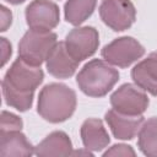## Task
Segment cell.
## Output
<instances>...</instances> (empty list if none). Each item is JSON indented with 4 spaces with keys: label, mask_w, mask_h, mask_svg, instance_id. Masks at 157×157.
Returning a JSON list of instances; mask_svg holds the SVG:
<instances>
[{
    "label": "cell",
    "mask_w": 157,
    "mask_h": 157,
    "mask_svg": "<svg viewBox=\"0 0 157 157\" xmlns=\"http://www.w3.org/2000/svg\"><path fill=\"white\" fill-rule=\"evenodd\" d=\"M131 78L140 88L157 97V52L151 53L131 69Z\"/></svg>",
    "instance_id": "12"
},
{
    "label": "cell",
    "mask_w": 157,
    "mask_h": 157,
    "mask_svg": "<svg viewBox=\"0 0 157 157\" xmlns=\"http://www.w3.org/2000/svg\"><path fill=\"white\" fill-rule=\"evenodd\" d=\"M58 43V37L52 31L28 29L18 43V56L26 63L40 66Z\"/></svg>",
    "instance_id": "4"
},
{
    "label": "cell",
    "mask_w": 157,
    "mask_h": 157,
    "mask_svg": "<svg viewBox=\"0 0 157 157\" xmlns=\"http://www.w3.org/2000/svg\"><path fill=\"white\" fill-rule=\"evenodd\" d=\"M110 104L113 109L119 113L128 115H142L150 104V99L146 91L140 88L137 85L124 83L112 93Z\"/></svg>",
    "instance_id": "7"
},
{
    "label": "cell",
    "mask_w": 157,
    "mask_h": 157,
    "mask_svg": "<svg viewBox=\"0 0 157 157\" xmlns=\"http://www.w3.org/2000/svg\"><path fill=\"white\" fill-rule=\"evenodd\" d=\"M43 80L44 72L40 66L31 65L18 56L1 81L5 103L18 112H27L32 108L34 91Z\"/></svg>",
    "instance_id": "1"
},
{
    "label": "cell",
    "mask_w": 157,
    "mask_h": 157,
    "mask_svg": "<svg viewBox=\"0 0 157 157\" xmlns=\"http://www.w3.org/2000/svg\"><path fill=\"white\" fill-rule=\"evenodd\" d=\"M104 119L112 134L118 140H132L139 134V130L145 121L142 115H128L119 113L113 108L105 113Z\"/></svg>",
    "instance_id": "10"
},
{
    "label": "cell",
    "mask_w": 157,
    "mask_h": 157,
    "mask_svg": "<svg viewBox=\"0 0 157 157\" xmlns=\"http://www.w3.org/2000/svg\"><path fill=\"white\" fill-rule=\"evenodd\" d=\"M78 61L67 52L64 42H58L45 60L48 72L56 78L71 77L78 66Z\"/></svg>",
    "instance_id": "11"
},
{
    "label": "cell",
    "mask_w": 157,
    "mask_h": 157,
    "mask_svg": "<svg viewBox=\"0 0 157 157\" xmlns=\"http://www.w3.org/2000/svg\"><path fill=\"white\" fill-rule=\"evenodd\" d=\"M0 155L9 156H32L34 155V146L27 140L21 130L0 132Z\"/></svg>",
    "instance_id": "14"
},
{
    "label": "cell",
    "mask_w": 157,
    "mask_h": 157,
    "mask_svg": "<svg viewBox=\"0 0 157 157\" xmlns=\"http://www.w3.org/2000/svg\"><path fill=\"white\" fill-rule=\"evenodd\" d=\"M119 80V72L109 63L93 59L83 65L76 76L78 88L90 97H104Z\"/></svg>",
    "instance_id": "3"
},
{
    "label": "cell",
    "mask_w": 157,
    "mask_h": 157,
    "mask_svg": "<svg viewBox=\"0 0 157 157\" xmlns=\"http://www.w3.org/2000/svg\"><path fill=\"white\" fill-rule=\"evenodd\" d=\"M1 40V66H5V64L9 61L11 54H12V47H11V43L5 38V37H1L0 38Z\"/></svg>",
    "instance_id": "20"
},
{
    "label": "cell",
    "mask_w": 157,
    "mask_h": 157,
    "mask_svg": "<svg viewBox=\"0 0 157 157\" xmlns=\"http://www.w3.org/2000/svg\"><path fill=\"white\" fill-rule=\"evenodd\" d=\"M97 0H67L64 5L65 20L74 25L80 26L93 13Z\"/></svg>",
    "instance_id": "16"
},
{
    "label": "cell",
    "mask_w": 157,
    "mask_h": 157,
    "mask_svg": "<svg viewBox=\"0 0 157 157\" xmlns=\"http://www.w3.org/2000/svg\"><path fill=\"white\" fill-rule=\"evenodd\" d=\"M101 54L110 65L125 69L144 56L145 48L135 38L124 36L105 44Z\"/></svg>",
    "instance_id": "5"
},
{
    "label": "cell",
    "mask_w": 157,
    "mask_h": 157,
    "mask_svg": "<svg viewBox=\"0 0 157 157\" xmlns=\"http://www.w3.org/2000/svg\"><path fill=\"white\" fill-rule=\"evenodd\" d=\"M77 104V97L72 88L64 83H48L38 96V114L47 121L58 124L72 117Z\"/></svg>",
    "instance_id": "2"
},
{
    "label": "cell",
    "mask_w": 157,
    "mask_h": 157,
    "mask_svg": "<svg viewBox=\"0 0 157 157\" xmlns=\"http://www.w3.org/2000/svg\"><path fill=\"white\" fill-rule=\"evenodd\" d=\"M139 150L148 157H157V117L142 123L137 134Z\"/></svg>",
    "instance_id": "17"
},
{
    "label": "cell",
    "mask_w": 157,
    "mask_h": 157,
    "mask_svg": "<svg viewBox=\"0 0 157 157\" xmlns=\"http://www.w3.org/2000/svg\"><path fill=\"white\" fill-rule=\"evenodd\" d=\"M80 134L85 148L90 151H102L110 142L108 131L105 130L101 119H86L81 125Z\"/></svg>",
    "instance_id": "13"
},
{
    "label": "cell",
    "mask_w": 157,
    "mask_h": 157,
    "mask_svg": "<svg viewBox=\"0 0 157 157\" xmlns=\"http://www.w3.org/2000/svg\"><path fill=\"white\" fill-rule=\"evenodd\" d=\"M1 32H5L10 26H11V22H12V13H11V11L6 7V6H4V5H1Z\"/></svg>",
    "instance_id": "21"
},
{
    "label": "cell",
    "mask_w": 157,
    "mask_h": 157,
    "mask_svg": "<svg viewBox=\"0 0 157 157\" xmlns=\"http://www.w3.org/2000/svg\"><path fill=\"white\" fill-rule=\"evenodd\" d=\"M5 1H7V2H10V4H12V5H20V4L25 2L26 0H5Z\"/></svg>",
    "instance_id": "22"
},
{
    "label": "cell",
    "mask_w": 157,
    "mask_h": 157,
    "mask_svg": "<svg viewBox=\"0 0 157 157\" xmlns=\"http://www.w3.org/2000/svg\"><path fill=\"white\" fill-rule=\"evenodd\" d=\"M72 142L64 131H53L37 146L34 155L37 156H72Z\"/></svg>",
    "instance_id": "15"
},
{
    "label": "cell",
    "mask_w": 157,
    "mask_h": 157,
    "mask_svg": "<svg viewBox=\"0 0 157 157\" xmlns=\"http://www.w3.org/2000/svg\"><path fill=\"white\" fill-rule=\"evenodd\" d=\"M23 121L22 119L10 112L2 110L1 112V120H0V132H7V131H15V130H22Z\"/></svg>",
    "instance_id": "18"
},
{
    "label": "cell",
    "mask_w": 157,
    "mask_h": 157,
    "mask_svg": "<svg viewBox=\"0 0 157 157\" xmlns=\"http://www.w3.org/2000/svg\"><path fill=\"white\" fill-rule=\"evenodd\" d=\"M135 151L131 146L125 145V144H117L113 145L110 148H108L107 151L103 152L104 157L108 156H135Z\"/></svg>",
    "instance_id": "19"
},
{
    "label": "cell",
    "mask_w": 157,
    "mask_h": 157,
    "mask_svg": "<svg viewBox=\"0 0 157 157\" xmlns=\"http://www.w3.org/2000/svg\"><path fill=\"white\" fill-rule=\"evenodd\" d=\"M98 10L103 23L115 32L130 28L136 20V9L130 0H102Z\"/></svg>",
    "instance_id": "6"
},
{
    "label": "cell",
    "mask_w": 157,
    "mask_h": 157,
    "mask_svg": "<svg viewBox=\"0 0 157 157\" xmlns=\"http://www.w3.org/2000/svg\"><path fill=\"white\" fill-rule=\"evenodd\" d=\"M26 22L31 29L52 31L59 25V6L50 0H33L25 11Z\"/></svg>",
    "instance_id": "9"
},
{
    "label": "cell",
    "mask_w": 157,
    "mask_h": 157,
    "mask_svg": "<svg viewBox=\"0 0 157 157\" xmlns=\"http://www.w3.org/2000/svg\"><path fill=\"white\" fill-rule=\"evenodd\" d=\"M64 43L71 56L81 63L97 52L99 45L98 31L92 26L76 27L66 34Z\"/></svg>",
    "instance_id": "8"
}]
</instances>
